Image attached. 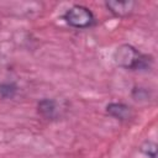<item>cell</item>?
Listing matches in <instances>:
<instances>
[{"instance_id": "7", "label": "cell", "mask_w": 158, "mask_h": 158, "mask_svg": "<svg viewBox=\"0 0 158 158\" xmlns=\"http://www.w3.org/2000/svg\"><path fill=\"white\" fill-rule=\"evenodd\" d=\"M141 152H143L149 158H157V146L153 142H144L141 146Z\"/></svg>"}, {"instance_id": "3", "label": "cell", "mask_w": 158, "mask_h": 158, "mask_svg": "<svg viewBox=\"0 0 158 158\" xmlns=\"http://www.w3.org/2000/svg\"><path fill=\"white\" fill-rule=\"evenodd\" d=\"M106 7L109 9L110 12H112L117 17H123L130 15L133 11L135 2L133 1H106L105 2Z\"/></svg>"}, {"instance_id": "4", "label": "cell", "mask_w": 158, "mask_h": 158, "mask_svg": "<svg viewBox=\"0 0 158 158\" xmlns=\"http://www.w3.org/2000/svg\"><path fill=\"white\" fill-rule=\"evenodd\" d=\"M106 112L110 116H112L117 120H121V121H126L132 117L131 107L122 102H110L106 106Z\"/></svg>"}, {"instance_id": "2", "label": "cell", "mask_w": 158, "mask_h": 158, "mask_svg": "<svg viewBox=\"0 0 158 158\" xmlns=\"http://www.w3.org/2000/svg\"><path fill=\"white\" fill-rule=\"evenodd\" d=\"M63 19L68 25L75 28H86L94 23L93 12L83 5H74L68 9L63 15Z\"/></svg>"}, {"instance_id": "6", "label": "cell", "mask_w": 158, "mask_h": 158, "mask_svg": "<svg viewBox=\"0 0 158 158\" xmlns=\"http://www.w3.org/2000/svg\"><path fill=\"white\" fill-rule=\"evenodd\" d=\"M17 91V86L14 83H1L0 84V96L12 98Z\"/></svg>"}, {"instance_id": "5", "label": "cell", "mask_w": 158, "mask_h": 158, "mask_svg": "<svg viewBox=\"0 0 158 158\" xmlns=\"http://www.w3.org/2000/svg\"><path fill=\"white\" fill-rule=\"evenodd\" d=\"M38 107V112L46 117V118H54L56 117V112H57V106H56V101L52 99H43L38 102L37 105Z\"/></svg>"}, {"instance_id": "1", "label": "cell", "mask_w": 158, "mask_h": 158, "mask_svg": "<svg viewBox=\"0 0 158 158\" xmlns=\"http://www.w3.org/2000/svg\"><path fill=\"white\" fill-rule=\"evenodd\" d=\"M114 59L117 65L131 70H144L152 64V58L141 53L131 44H121L114 53Z\"/></svg>"}]
</instances>
